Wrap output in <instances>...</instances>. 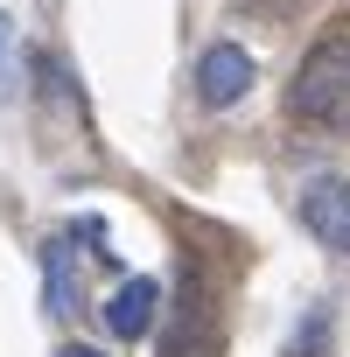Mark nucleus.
<instances>
[{
  "label": "nucleus",
  "instance_id": "1",
  "mask_svg": "<svg viewBox=\"0 0 350 357\" xmlns=\"http://www.w3.org/2000/svg\"><path fill=\"white\" fill-rule=\"evenodd\" d=\"M287 105H294V119H308V126L350 133V36H322V43L301 56Z\"/></svg>",
  "mask_w": 350,
  "mask_h": 357
},
{
  "label": "nucleus",
  "instance_id": "2",
  "mask_svg": "<svg viewBox=\"0 0 350 357\" xmlns=\"http://www.w3.org/2000/svg\"><path fill=\"white\" fill-rule=\"evenodd\" d=\"M301 225H308L315 245L350 252V183H343V175H322V183L301 190Z\"/></svg>",
  "mask_w": 350,
  "mask_h": 357
},
{
  "label": "nucleus",
  "instance_id": "3",
  "mask_svg": "<svg viewBox=\"0 0 350 357\" xmlns=\"http://www.w3.org/2000/svg\"><path fill=\"white\" fill-rule=\"evenodd\" d=\"M245 91H252V56H245L238 43H211L204 63H197V98L225 112V105H238Z\"/></svg>",
  "mask_w": 350,
  "mask_h": 357
},
{
  "label": "nucleus",
  "instance_id": "4",
  "mask_svg": "<svg viewBox=\"0 0 350 357\" xmlns=\"http://www.w3.org/2000/svg\"><path fill=\"white\" fill-rule=\"evenodd\" d=\"M154 308H161V280L133 273V280H126V287L105 301V329L133 343V336H147V329H154Z\"/></svg>",
  "mask_w": 350,
  "mask_h": 357
},
{
  "label": "nucleus",
  "instance_id": "5",
  "mask_svg": "<svg viewBox=\"0 0 350 357\" xmlns=\"http://www.w3.org/2000/svg\"><path fill=\"white\" fill-rule=\"evenodd\" d=\"M43 280H50V315H77V280H70V245L63 238L43 252Z\"/></svg>",
  "mask_w": 350,
  "mask_h": 357
},
{
  "label": "nucleus",
  "instance_id": "6",
  "mask_svg": "<svg viewBox=\"0 0 350 357\" xmlns=\"http://www.w3.org/2000/svg\"><path fill=\"white\" fill-rule=\"evenodd\" d=\"M15 84H22V77H15V22L0 15V105L15 98Z\"/></svg>",
  "mask_w": 350,
  "mask_h": 357
},
{
  "label": "nucleus",
  "instance_id": "7",
  "mask_svg": "<svg viewBox=\"0 0 350 357\" xmlns=\"http://www.w3.org/2000/svg\"><path fill=\"white\" fill-rule=\"evenodd\" d=\"M56 357H105V350H91V343H63Z\"/></svg>",
  "mask_w": 350,
  "mask_h": 357
}]
</instances>
